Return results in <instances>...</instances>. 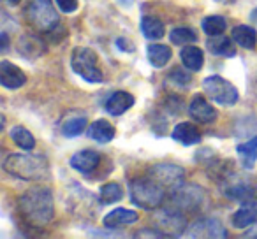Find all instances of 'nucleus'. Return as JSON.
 <instances>
[{
    "mask_svg": "<svg viewBox=\"0 0 257 239\" xmlns=\"http://www.w3.org/2000/svg\"><path fill=\"white\" fill-rule=\"evenodd\" d=\"M250 20H252L253 25H257V9H253V11L250 13Z\"/></svg>",
    "mask_w": 257,
    "mask_h": 239,
    "instance_id": "obj_35",
    "label": "nucleus"
},
{
    "mask_svg": "<svg viewBox=\"0 0 257 239\" xmlns=\"http://www.w3.org/2000/svg\"><path fill=\"white\" fill-rule=\"evenodd\" d=\"M0 83L8 90H18L27 83V76L18 65L11 64L9 60L0 62Z\"/></svg>",
    "mask_w": 257,
    "mask_h": 239,
    "instance_id": "obj_11",
    "label": "nucleus"
},
{
    "mask_svg": "<svg viewBox=\"0 0 257 239\" xmlns=\"http://www.w3.org/2000/svg\"><path fill=\"white\" fill-rule=\"evenodd\" d=\"M99 199L102 204H113L118 202V200L123 199V190L118 183H106V185L100 186V192H99Z\"/></svg>",
    "mask_w": 257,
    "mask_h": 239,
    "instance_id": "obj_28",
    "label": "nucleus"
},
{
    "mask_svg": "<svg viewBox=\"0 0 257 239\" xmlns=\"http://www.w3.org/2000/svg\"><path fill=\"white\" fill-rule=\"evenodd\" d=\"M128 195L136 206L143 207V209H159L166 200V186L161 185L150 174H147L143 178H136L131 181Z\"/></svg>",
    "mask_w": 257,
    "mask_h": 239,
    "instance_id": "obj_3",
    "label": "nucleus"
},
{
    "mask_svg": "<svg viewBox=\"0 0 257 239\" xmlns=\"http://www.w3.org/2000/svg\"><path fill=\"white\" fill-rule=\"evenodd\" d=\"M173 139L183 146H194L201 141V132L194 123L182 122L173 129Z\"/></svg>",
    "mask_w": 257,
    "mask_h": 239,
    "instance_id": "obj_18",
    "label": "nucleus"
},
{
    "mask_svg": "<svg viewBox=\"0 0 257 239\" xmlns=\"http://www.w3.org/2000/svg\"><path fill=\"white\" fill-rule=\"evenodd\" d=\"M148 174L169 190L178 188L180 185H183V179H185L183 167L176 164H155L148 169Z\"/></svg>",
    "mask_w": 257,
    "mask_h": 239,
    "instance_id": "obj_8",
    "label": "nucleus"
},
{
    "mask_svg": "<svg viewBox=\"0 0 257 239\" xmlns=\"http://www.w3.org/2000/svg\"><path fill=\"white\" fill-rule=\"evenodd\" d=\"M171 48L164 46V44H150L147 50L148 62L154 65L155 69H162L168 65V62L171 60Z\"/></svg>",
    "mask_w": 257,
    "mask_h": 239,
    "instance_id": "obj_23",
    "label": "nucleus"
},
{
    "mask_svg": "<svg viewBox=\"0 0 257 239\" xmlns=\"http://www.w3.org/2000/svg\"><path fill=\"white\" fill-rule=\"evenodd\" d=\"M234 41L232 37H224V36H215L208 41V50L210 53L217 55V57H232L236 53V48H234Z\"/></svg>",
    "mask_w": 257,
    "mask_h": 239,
    "instance_id": "obj_25",
    "label": "nucleus"
},
{
    "mask_svg": "<svg viewBox=\"0 0 257 239\" xmlns=\"http://www.w3.org/2000/svg\"><path fill=\"white\" fill-rule=\"evenodd\" d=\"M6 2H9L11 6H18L20 2H22V0H6Z\"/></svg>",
    "mask_w": 257,
    "mask_h": 239,
    "instance_id": "obj_37",
    "label": "nucleus"
},
{
    "mask_svg": "<svg viewBox=\"0 0 257 239\" xmlns=\"http://www.w3.org/2000/svg\"><path fill=\"white\" fill-rule=\"evenodd\" d=\"M86 136L95 141V143L106 144V143H109V141H113L114 127L111 125L107 120H95V122L88 127V130H86Z\"/></svg>",
    "mask_w": 257,
    "mask_h": 239,
    "instance_id": "obj_20",
    "label": "nucleus"
},
{
    "mask_svg": "<svg viewBox=\"0 0 257 239\" xmlns=\"http://www.w3.org/2000/svg\"><path fill=\"white\" fill-rule=\"evenodd\" d=\"M236 151H238L243 167L252 169L257 160V136L252 137L250 141H246V143L238 144V146H236Z\"/></svg>",
    "mask_w": 257,
    "mask_h": 239,
    "instance_id": "obj_27",
    "label": "nucleus"
},
{
    "mask_svg": "<svg viewBox=\"0 0 257 239\" xmlns=\"http://www.w3.org/2000/svg\"><path fill=\"white\" fill-rule=\"evenodd\" d=\"M180 60L190 72H199L204 65V53L197 46H183L180 51Z\"/></svg>",
    "mask_w": 257,
    "mask_h": 239,
    "instance_id": "obj_19",
    "label": "nucleus"
},
{
    "mask_svg": "<svg viewBox=\"0 0 257 239\" xmlns=\"http://www.w3.org/2000/svg\"><path fill=\"white\" fill-rule=\"evenodd\" d=\"M27 20L37 32H50L60 22L51 0H32L27 9Z\"/></svg>",
    "mask_w": 257,
    "mask_h": 239,
    "instance_id": "obj_5",
    "label": "nucleus"
},
{
    "mask_svg": "<svg viewBox=\"0 0 257 239\" xmlns=\"http://www.w3.org/2000/svg\"><path fill=\"white\" fill-rule=\"evenodd\" d=\"M257 223V202L253 199L241 202L239 209L232 214V225L236 228H246Z\"/></svg>",
    "mask_w": 257,
    "mask_h": 239,
    "instance_id": "obj_17",
    "label": "nucleus"
},
{
    "mask_svg": "<svg viewBox=\"0 0 257 239\" xmlns=\"http://www.w3.org/2000/svg\"><path fill=\"white\" fill-rule=\"evenodd\" d=\"M173 207L183 211H196L204 200V192L196 185H180L171 193Z\"/></svg>",
    "mask_w": 257,
    "mask_h": 239,
    "instance_id": "obj_7",
    "label": "nucleus"
},
{
    "mask_svg": "<svg viewBox=\"0 0 257 239\" xmlns=\"http://www.w3.org/2000/svg\"><path fill=\"white\" fill-rule=\"evenodd\" d=\"M58 6V9H60L62 13H67V15H71V13H76L79 8V0H55Z\"/></svg>",
    "mask_w": 257,
    "mask_h": 239,
    "instance_id": "obj_32",
    "label": "nucleus"
},
{
    "mask_svg": "<svg viewBox=\"0 0 257 239\" xmlns=\"http://www.w3.org/2000/svg\"><path fill=\"white\" fill-rule=\"evenodd\" d=\"M86 114H72V116L65 118L60 125V130L65 137H78L85 132L86 129Z\"/></svg>",
    "mask_w": 257,
    "mask_h": 239,
    "instance_id": "obj_22",
    "label": "nucleus"
},
{
    "mask_svg": "<svg viewBox=\"0 0 257 239\" xmlns=\"http://www.w3.org/2000/svg\"><path fill=\"white\" fill-rule=\"evenodd\" d=\"M169 39H171V43L176 44V46H187V44L196 43L197 36L192 29H189V27H178V29L171 30Z\"/></svg>",
    "mask_w": 257,
    "mask_h": 239,
    "instance_id": "obj_30",
    "label": "nucleus"
},
{
    "mask_svg": "<svg viewBox=\"0 0 257 239\" xmlns=\"http://www.w3.org/2000/svg\"><path fill=\"white\" fill-rule=\"evenodd\" d=\"M9 136H11V139L16 143V146H20L22 150L32 151L34 148H36V137H34V134L30 132L27 127L15 125L11 129V132H9Z\"/></svg>",
    "mask_w": 257,
    "mask_h": 239,
    "instance_id": "obj_26",
    "label": "nucleus"
},
{
    "mask_svg": "<svg viewBox=\"0 0 257 239\" xmlns=\"http://www.w3.org/2000/svg\"><path fill=\"white\" fill-rule=\"evenodd\" d=\"M71 67L78 76H81L88 83H102L104 76L100 71L99 55L86 46L74 48L71 55Z\"/></svg>",
    "mask_w": 257,
    "mask_h": 239,
    "instance_id": "obj_4",
    "label": "nucleus"
},
{
    "mask_svg": "<svg viewBox=\"0 0 257 239\" xmlns=\"http://www.w3.org/2000/svg\"><path fill=\"white\" fill-rule=\"evenodd\" d=\"M227 29V22L222 16H208L203 20V30L206 36L215 37V36H222Z\"/></svg>",
    "mask_w": 257,
    "mask_h": 239,
    "instance_id": "obj_29",
    "label": "nucleus"
},
{
    "mask_svg": "<svg viewBox=\"0 0 257 239\" xmlns=\"http://www.w3.org/2000/svg\"><path fill=\"white\" fill-rule=\"evenodd\" d=\"M18 211L30 227L43 228L55 216L53 193L48 186L29 188L18 200Z\"/></svg>",
    "mask_w": 257,
    "mask_h": 239,
    "instance_id": "obj_1",
    "label": "nucleus"
},
{
    "mask_svg": "<svg viewBox=\"0 0 257 239\" xmlns=\"http://www.w3.org/2000/svg\"><path fill=\"white\" fill-rule=\"evenodd\" d=\"M203 88L206 95L210 97L213 102L220 104V106H234L239 99V93L236 86L231 81L224 79L222 76H208L203 81Z\"/></svg>",
    "mask_w": 257,
    "mask_h": 239,
    "instance_id": "obj_6",
    "label": "nucleus"
},
{
    "mask_svg": "<svg viewBox=\"0 0 257 239\" xmlns=\"http://www.w3.org/2000/svg\"><path fill=\"white\" fill-rule=\"evenodd\" d=\"M8 174L20 178L23 181H43L50 178V164L43 155L27 153H13L2 164Z\"/></svg>",
    "mask_w": 257,
    "mask_h": 239,
    "instance_id": "obj_2",
    "label": "nucleus"
},
{
    "mask_svg": "<svg viewBox=\"0 0 257 239\" xmlns=\"http://www.w3.org/2000/svg\"><path fill=\"white\" fill-rule=\"evenodd\" d=\"M169 79H171V81H175L178 86H185V85H189L192 78H190L189 72L183 71L182 67H175L171 71V74H169Z\"/></svg>",
    "mask_w": 257,
    "mask_h": 239,
    "instance_id": "obj_31",
    "label": "nucleus"
},
{
    "mask_svg": "<svg viewBox=\"0 0 257 239\" xmlns=\"http://www.w3.org/2000/svg\"><path fill=\"white\" fill-rule=\"evenodd\" d=\"M8 46H9V39H8V34H2V51H6L8 50Z\"/></svg>",
    "mask_w": 257,
    "mask_h": 239,
    "instance_id": "obj_34",
    "label": "nucleus"
},
{
    "mask_svg": "<svg viewBox=\"0 0 257 239\" xmlns=\"http://www.w3.org/2000/svg\"><path fill=\"white\" fill-rule=\"evenodd\" d=\"M140 220V214L134 209H125V207H116L111 213H107L104 216V227L106 228H121L128 227V225L136 223Z\"/></svg>",
    "mask_w": 257,
    "mask_h": 239,
    "instance_id": "obj_16",
    "label": "nucleus"
},
{
    "mask_svg": "<svg viewBox=\"0 0 257 239\" xmlns=\"http://www.w3.org/2000/svg\"><path fill=\"white\" fill-rule=\"evenodd\" d=\"M72 169L83 172V174H90L93 172L100 164V155L93 150H81L78 153H74L69 160Z\"/></svg>",
    "mask_w": 257,
    "mask_h": 239,
    "instance_id": "obj_14",
    "label": "nucleus"
},
{
    "mask_svg": "<svg viewBox=\"0 0 257 239\" xmlns=\"http://www.w3.org/2000/svg\"><path fill=\"white\" fill-rule=\"evenodd\" d=\"M134 102L136 100H134V97L131 93L120 90V92H114L107 97L106 102H104V107H106L107 114H111V116H121L134 106Z\"/></svg>",
    "mask_w": 257,
    "mask_h": 239,
    "instance_id": "obj_15",
    "label": "nucleus"
},
{
    "mask_svg": "<svg viewBox=\"0 0 257 239\" xmlns=\"http://www.w3.org/2000/svg\"><path fill=\"white\" fill-rule=\"evenodd\" d=\"M159 220V228L161 230H166V234L169 235H176L182 230H185V218H183V213L176 207H169V209H164L159 213L157 216Z\"/></svg>",
    "mask_w": 257,
    "mask_h": 239,
    "instance_id": "obj_10",
    "label": "nucleus"
},
{
    "mask_svg": "<svg viewBox=\"0 0 257 239\" xmlns=\"http://www.w3.org/2000/svg\"><path fill=\"white\" fill-rule=\"evenodd\" d=\"M141 32H143V36L147 37V39L159 41L164 37L166 27L159 18H154V16H143V18H141Z\"/></svg>",
    "mask_w": 257,
    "mask_h": 239,
    "instance_id": "obj_24",
    "label": "nucleus"
},
{
    "mask_svg": "<svg viewBox=\"0 0 257 239\" xmlns=\"http://www.w3.org/2000/svg\"><path fill=\"white\" fill-rule=\"evenodd\" d=\"M255 183H252L250 179L239 178L234 179V181H227L224 185V193L227 197L234 200H239V202H245V200H250L255 197Z\"/></svg>",
    "mask_w": 257,
    "mask_h": 239,
    "instance_id": "obj_13",
    "label": "nucleus"
},
{
    "mask_svg": "<svg viewBox=\"0 0 257 239\" xmlns=\"http://www.w3.org/2000/svg\"><path fill=\"white\" fill-rule=\"evenodd\" d=\"M190 237H227L225 227L217 218H201L189 228Z\"/></svg>",
    "mask_w": 257,
    "mask_h": 239,
    "instance_id": "obj_9",
    "label": "nucleus"
},
{
    "mask_svg": "<svg viewBox=\"0 0 257 239\" xmlns=\"http://www.w3.org/2000/svg\"><path fill=\"white\" fill-rule=\"evenodd\" d=\"M234 44H238L243 50H253L257 44V32L248 25H236L231 32Z\"/></svg>",
    "mask_w": 257,
    "mask_h": 239,
    "instance_id": "obj_21",
    "label": "nucleus"
},
{
    "mask_svg": "<svg viewBox=\"0 0 257 239\" xmlns=\"http://www.w3.org/2000/svg\"><path fill=\"white\" fill-rule=\"evenodd\" d=\"M245 237H257V227H255V228H252L250 232H246Z\"/></svg>",
    "mask_w": 257,
    "mask_h": 239,
    "instance_id": "obj_36",
    "label": "nucleus"
},
{
    "mask_svg": "<svg viewBox=\"0 0 257 239\" xmlns=\"http://www.w3.org/2000/svg\"><path fill=\"white\" fill-rule=\"evenodd\" d=\"M116 46L120 48V51H123V53H133V51H134V44L131 43V41L121 39V37L116 41Z\"/></svg>",
    "mask_w": 257,
    "mask_h": 239,
    "instance_id": "obj_33",
    "label": "nucleus"
},
{
    "mask_svg": "<svg viewBox=\"0 0 257 239\" xmlns=\"http://www.w3.org/2000/svg\"><path fill=\"white\" fill-rule=\"evenodd\" d=\"M189 114L197 123H213L218 118V113L204 97L196 95L189 104Z\"/></svg>",
    "mask_w": 257,
    "mask_h": 239,
    "instance_id": "obj_12",
    "label": "nucleus"
}]
</instances>
